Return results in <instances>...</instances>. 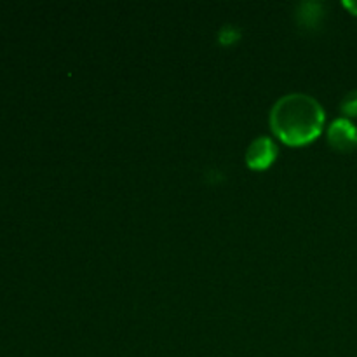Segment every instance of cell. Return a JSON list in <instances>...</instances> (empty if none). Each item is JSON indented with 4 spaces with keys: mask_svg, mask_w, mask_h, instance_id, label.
Returning a JSON list of instances; mask_svg holds the SVG:
<instances>
[{
    "mask_svg": "<svg viewBox=\"0 0 357 357\" xmlns=\"http://www.w3.org/2000/svg\"><path fill=\"white\" fill-rule=\"evenodd\" d=\"M323 126V107L309 94L282 96L271 112L272 131L286 145H309L321 135Z\"/></svg>",
    "mask_w": 357,
    "mask_h": 357,
    "instance_id": "6da1fadb",
    "label": "cell"
},
{
    "mask_svg": "<svg viewBox=\"0 0 357 357\" xmlns=\"http://www.w3.org/2000/svg\"><path fill=\"white\" fill-rule=\"evenodd\" d=\"M328 142L337 152L347 153L357 149V128L347 117L337 119L328 129Z\"/></svg>",
    "mask_w": 357,
    "mask_h": 357,
    "instance_id": "7a4b0ae2",
    "label": "cell"
},
{
    "mask_svg": "<svg viewBox=\"0 0 357 357\" xmlns=\"http://www.w3.org/2000/svg\"><path fill=\"white\" fill-rule=\"evenodd\" d=\"M278 157V146L267 136L257 138L246 152V164L255 171L267 169Z\"/></svg>",
    "mask_w": 357,
    "mask_h": 357,
    "instance_id": "3957f363",
    "label": "cell"
},
{
    "mask_svg": "<svg viewBox=\"0 0 357 357\" xmlns=\"http://www.w3.org/2000/svg\"><path fill=\"white\" fill-rule=\"evenodd\" d=\"M340 110L347 115V119L357 117V89L349 91L340 103Z\"/></svg>",
    "mask_w": 357,
    "mask_h": 357,
    "instance_id": "277c9868",
    "label": "cell"
},
{
    "mask_svg": "<svg viewBox=\"0 0 357 357\" xmlns=\"http://www.w3.org/2000/svg\"><path fill=\"white\" fill-rule=\"evenodd\" d=\"M220 38H222L223 44H229V42H236L237 33L236 30H227V28H223L222 33H220Z\"/></svg>",
    "mask_w": 357,
    "mask_h": 357,
    "instance_id": "5b68a950",
    "label": "cell"
},
{
    "mask_svg": "<svg viewBox=\"0 0 357 357\" xmlns=\"http://www.w3.org/2000/svg\"><path fill=\"white\" fill-rule=\"evenodd\" d=\"M344 6L347 7L352 14H356L357 16V0H354V2H344Z\"/></svg>",
    "mask_w": 357,
    "mask_h": 357,
    "instance_id": "8992f818",
    "label": "cell"
}]
</instances>
